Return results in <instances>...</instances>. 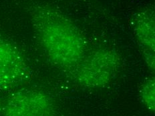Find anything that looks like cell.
<instances>
[{
	"mask_svg": "<svg viewBox=\"0 0 155 116\" xmlns=\"http://www.w3.org/2000/svg\"><path fill=\"white\" fill-rule=\"evenodd\" d=\"M33 21L39 41L51 62L63 69L75 68L86 55V41L73 22L51 8L35 10Z\"/></svg>",
	"mask_w": 155,
	"mask_h": 116,
	"instance_id": "1",
	"label": "cell"
},
{
	"mask_svg": "<svg viewBox=\"0 0 155 116\" xmlns=\"http://www.w3.org/2000/svg\"><path fill=\"white\" fill-rule=\"evenodd\" d=\"M120 65V57L115 51L98 50L85 55L72 69V75L80 85L88 88H101L111 81Z\"/></svg>",
	"mask_w": 155,
	"mask_h": 116,
	"instance_id": "2",
	"label": "cell"
},
{
	"mask_svg": "<svg viewBox=\"0 0 155 116\" xmlns=\"http://www.w3.org/2000/svg\"><path fill=\"white\" fill-rule=\"evenodd\" d=\"M4 116H54L52 99L44 92L24 90L13 94L4 109Z\"/></svg>",
	"mask_w": 155,
	"mask_h": 116,
	"instance_id": "3",
	"label": "cell"
},
{
	"mask_svg": "<svg viewBox=\"0 0 155 116\" xmlns=\"http://www.w3.org/2000/svg\"><path fill=\"white\" fill-rule=\"evenodd\" d=\"M28 69L20 51L9 41L0 39V88L22 81L28 75Z\"/></svg>",
	"mask_w": 155,
	"mask_h": 116,
	"instance_id": "4",
	"label": "cell"
},
{
	"mask_svg": "<svg viewBox=\"0 0 155 116\" xmlns=\"http://www.w3.org/2000/svg\"><path fill=\"white\" fill-rule=\"evenodd\" d=\"M134 32L149 69L154 70V12L146 9L136 15Z\"/></svg>",
	"mask_w": 155,
	"mask_h": 116,
	"instance_id": "5",
	"label": "cell"
},
{
	"mask_svg": "<svg viewBox=\"0 0 155 116\" xmlns=\"http://www.w3.org/2000/svg\"><path fill=\"white\" fill-rule=\"evenodd\" d=\"M155 82L154 78H148L141 88V98L145 106L150 111L155 108Z\"/></svg>",
	"mask_w": 155,
	"mask_h": 116,
	"instance_id": "6",
	"label": "cell"
}]
</instances>
